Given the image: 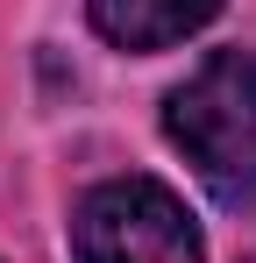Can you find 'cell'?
<instances>
[{"label": "cell", "instance_id": "cell-1", "mask_svg": "<svg viewBox=\"0 0 256 263\" xmlns=\"http://www.w3.org/2000/svg\"><path fill=\"white\" fill-rule=\"evenodd\" d=\"M164 135L185 149V164L228 214H256V57L249 50H213L185 86H171Z\"/></svg>", "mask_w": 256, "mask_h": 263}, {"label": "cell", "instance_id": "cell-2", "mask_svg": "<svg viewBox=\"0 0 256 263\" xmlns=\"http://www.w3.org/2000/svg\"><path fill=\"white\" fill-rule=\"evenodd\" d=\"M79 263H199V228L157 178H107L71 214Z\"/></svg>", "mask_w": 256, "mask_h": 263}, {"label": "cell", "instance_id": "cell-4", "mask_svg": "<svg viewBox=\"0 0 256 263\" xmlns=\"http://www.w3.org/2000/svg\"><path fill=\"white\" fill-rule=\"evenodd\" d=\"M249 263H256V256H249Z\"/></svg>", "mask_w": 256, "mask_h": 263}, {"label": "cell", "instance_id": "cell-3", "mask_svg": "<svg viewBox=\"0 0 256 263\" xmlns=\"http://www.w3.org/2000/svg\"><path fill=\"white\" fill-rule=\"evenodd\" d=\"M85 14L114 50H171L192 29H207L221 0H85Z\"/></svg>", "mask_w": 256, "mask_h": 263}]
</instances>
